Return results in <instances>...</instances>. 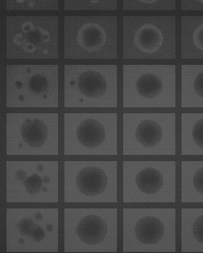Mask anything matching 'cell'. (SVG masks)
Masks as SVG:
<instances>
[{"label":"cell","mask_w":203,"mask_h":253,"mask_svg":"<svg viewBox=\"0 0 203 253\" xmlns=\"http://www.w3.org/2000/svg\"><path fill=\"white\" fill-rule=\"evenodd\" d=\"M108 184V178L104 172L96 167L84 168L79 173L76 178V185L83 194L94 196L103 192Z\"/></svg>","instance_id":"7a4b0ae2"},{"label":"cell","mask_w":203,"mask_h":253,"mask_svg":"<svg viewBox=\"0 0 203 253\" xmlns=\"http://www.w3.org/2000/svg\"><path fill=\"white\" fill-rule=\"evenodd\" d=\"M163 40L160 30L155 25L149 23L140 27L134 37L136 46L141 51L149 54L157 51L162 46Z\"/></svg>","instance_id":"277c9868"},{"label":"cell","mask_w":203,"mask_h":253,"mask_svg":"<svg viewBox=\"0 0 203 253\" xmlns=\"http://www.w3.org/2000/svg\"><path fill=\"white\" fill-rule=\"evenodd\" d=\"M141 1L143 2H144L147 3H150L152 2H153L154 1H156V0H141Z\"/></svg>","instance_id":"4dcf8cb0"},{"label":"cell","mask_w":203,"mask_h":253,"mask_svg":"<svg viewBox=\"0 0 203 253\" xmlns=\"http://www.w3.org/2000/svg\"><path fill=\"white\" fill-rule=\"evenodd\" d=\"M16 86L18 88H20L22 86V84L20 81L17 82L15 84Z\"/></svg>","instance_id":"f1b7e54d"},{"label":"cell","mask_w":203,"mask_h":253,"mask_svg":"<svg viewBox=\"0 0 203 253\" xmlns=\"http://www.w3.org/2000/svg\"><path fill=\"white\" fill-rule=\"evenodd\" d=\"M78 85L81 92L90 98L102 96L106 93L107 87L104 77L100 73L93 70L82 73L78 79Z\"/></svg>","instance_id":"52a82bcc"},{"label":"cell","mask_w":203,"mask_h":253,"mask_svg":"<svg viewBox=\"0 0 203 253\" xmlns=\"http://www.w3.org/2000/svg\"><path fill=\"white\" fill-rule=\"evenodd\" d=\"M203 168L199 169L195 173L193 179V185L195 189L199 193L203 194Z\"/></svg>","instance_id":"ac0fdd59"},{"label":"cell","mask_w":203,"mask_h":253,"mask_svg":"<svg viewBox=\"0 0 203 253\" xmlns=\"http://www.w3.org/2000/svg\"><path fill=\"white\" fill-rule=\"evenodd\" d=\"M52 226L51 224H48L47 225L46 229L47 231L48 232L51 231L52 229Z\"/></svg>","instance_id":"f546056e"},{"label":"cell","mask_w":203,"mask_h":253,"mask_svg":"<svg viewBox=\"0 0 203 253\" xmlns=\"http://www.w3.org/2000/svg\"><path fill=\"white\" fill-rule=\"evenodd\" d=\"M203 72L199 73L195 78L194 81V88L195 93L202 98L203 96Z\"/></svg>","instance_id":"d6986e66"},{"label":"cell","mask_w":203,"mask_h":253,"mask_svg":"<svg viewBox=\"0 0 203 253\" xmlns=\"http://www.w3.org/2000/svg\"><path fill=\"white\" fill-rule=\"evenodd\" d=\"M203 121L201 119L195 124L192 130V136L195 143L199 147L203 148Z\"/></svg>","instance_id":"5bb4252c"},{"label":"cell","mask_w":203,"mask_h":253,"mask_svg":"<svg viewBox=\"0 0 203 253\" xmlns=\"http://www.w3.org/2000/svg\"><path fill=\"white\" fill-rule=\"evenodd\" d=\"M26 172L23 170H20L17 171L15 174V177L18 181H21L24 180L26 178Z\"/></svg>","instance_id":"d4e9b609"},{"label":"cell","mask_w":203,"mask_h":253,"mask_svg":"<svg viewBox=\"0 0 203 253\" xmlns=\"http://www.w3.org/2000/svg\"><path fill=\"white\" fill-rule=\"evenodd\" d=\"M36 224L32 219L25 218L18 223L17 227L21 234L26 236H30Z\"/></svg>","instance_id":"9a60e30c"},{"label":"cell","mask_w":203,"mask_h":253,"mask_svg":"<svg viewBox=\"0 0 203 253\" xmlns=\"http://www.w3.org/2000/svg\"><path fill=\"white\" fill-rule=\"evenodd\" d=\"M163 133L162 128L157 122L146 120L142 122L136 130V139L142 145L151 148L158 144L161 140Z\"/></svg>","instance_id":"9c48e42d"},{"label":"cell","mask_w":203,"mask_h":253,"mask_svg":"<svg viewBox=\"0 0 203 253\" xmlns=\"http://www.w3.org/2000/svg\"><path fill=\"white\" fill-rule=\"evenodd\" d=\"M136 88L138 93L142 97L152 98L160 94L162 88V83L157 75L147 73L142 75L137 80Z\"/></svg>","instance_id":"8fae6325"},{"label":"cell","mask_w":203,"mask_h":253,"mask_svg":"<svg viewBox=\"0 0 203 253\" xmlns=\"http://www.w3.org/2000/svg\"><path fill=\"white\" fill-rule=\"evenodd\" d=\"M34 28V25L31 21H27L24 23L21 26V29L23 32L26 33L32 31Z\"/></svg>","instance_id":"603a6c76"},{"label":"cell","mask_w":203,"mask_h":253,"mask_svg":"<svg viewBox=\"0 0 203 253\" xmlns=\"http://www.w3.org/2000/svg\"><path fill=\"white\" fill-rule=\"evenodd\" d=\"M193 236L197 240L203 244V215L198 217L194 222L193 226Z\"/></svg>","instance_id":"2e32d148"},{"label":"cell","mask_w":203,"mask_h":253,"mask_svg":"<svg viewBox=\"0 0 203 253\" xmlns=\"http://www.w3.org/2000/svg\"><path fill=\"white\" fill-rule=\"evenodd\" d=\"M34 4V3L33 1H30L28 3V6L30 7H33Z\"/></svg>","instance_id":"1f68e13d"},{"label":"cell","mask_w":203,"mask_h":253,"mask_svg":"<svg viewBox=\"0 0 203 253\" xmlns=\"http://www.w3.org/2000/svg\"><path fill=\"white\" fill-rule=\"evenodd\" d=\"M203 24L198 27L195 30L193 34L192 40L193 43L197 48L203 50Z\"/></svg>","instance_id":"e0dca14e"},{"label":"cell","mask_w":203,"mask_h":253,"mask_svg":"<svg viewBox=\"0 0 203 253\" xmlns=\"http://www.w3.org/2000/svg\"><path fill=\"white\" fill-rule=\"evenodd\" d=\"M47 188L45 187H43L42 188V190L44 192L47 191Z\"/></svg>","instance_id":"836d02e7"},{"label":"cell","mask_w":203,"mask_h":253,"mask_svg":"<svg viewBox=\"0 0 203 253\" xmlns=\"http://www.w3.org/2000/svg\"><path fill=\"white\" fill-rule=\"evenodd\" d=\"M35 217L37 220L40 221L42 219L43 216L41 213L40 212H38L35 214Z\"/></svg>","instance_id":"484cf974"},{"label":"cell","mask_w":203,"mask_h":253,"mask_svg":"<svg viewBox=\"0 0 203 253\" xmlns=\"http://www.w3.org/2000/svg\"><path fill=\"white\" fill-rule=\"evenodd\" d=\"M76 137L78 141L84 146L94 148L104 142L105 131L100 123L94 119H87L79 125L76 131Z\"/></svg>","instance_id":"8992f818"},{"label":"cell","mask_w":203,"mask_h":253,"mask_svg":"<svg viewBox=\"0 0 203 253\" xmlns=\"http://www.w3.org/2000/svg\"><path fill=\"white\" fill-rule=\"evenodd\" d=\"M20 130L24 141L31 147L41 146L47 138L48 130L46 125L38 119H27L22 125Z\"/></svg>","instance_id":"ba28073f"},{"label":"cell","mask_w":203,"mask_h":253,"mask_svg":"<svg viewBox=\"0 0 203 253\" xmlns=\"http://www.w3.org/2000/svg\"><path fill=\"white\" fill-rule=\"evenodd\" d=\"M135 182L141 191L148 194H154L158 192L163 184L161 173L152 168H146L141 170L136 176Z\"/></svg>","instance_id":"30bf717a"},{"label":"cell","mask_w":203,"mask_h":253,"mask_svg":"<svg viewBox=\"0 0 203 253\" xmlns=\"http://www.w3.org/2000/svg\"><path fill=\"white\" fill-rule=\"evenodd\" d=\"M106 38V33L101 26L97 23H88L79 29L77 41L82 48L88 51H94L104 46Z\"/></svg>","instance_id":"5b68a950"},{"label":"cell","mask_w":203,"mask_h":253,"mask_svg":"<svg viewBox=\"0 0 203 253\" xmlns=\"http://www.w3.org/2000/svg\"><path fill=\"white\" fill-rule=\"evenodd\" d=\"M24 1V0H17L16 1H17V2H23Z\"/></svg>","instance_id":"d590c367"},{"label":"cell","mask_w":203,"mask_h":253,"mask_svg":"<svg viewBox=\"0 0 203 253\" xmlns=\"http://www.w3.org/2000/svg\"><path fill=\"white\" fill-rule=\"evenodd\" d=\"M42 181L45 184H48L50 182V179L47 176H44L42 178Z\"/></svg>","instance_id":"4316f807"},{"label":"cell","mask_w":203,"mask_h":253,"mask_svg":"<svg viewBox=\"0 0 203 253\" xmlns=\"http://www.w3.org/2000/svg\"><path fill=\"white\" fill-rule=\"evenodd\" d=\"M45 235L44 231L42 227L36 224L30 236L35 241L39 242L44 238Z\"/></svg>","instance_id":"ffe728a7"},{"label":"cell","mask_w":203,"mask_h":253,"mask_svg":"<svg viewBox=\"0 0 203 253\" xmlns=\"http://www.w3.org/2000/svg\"><path fill=\"white\" fill-rule=\"evenodd\" d=\"M23 49L25 51L28 53H31L36 49L35 45L33 44L28 42L25 43L23 46Z\"/></svg>","instance_id":"cb8c5ba5"},{"label":"cell","mask_w":203,"mask_h":253,"mask_svg":"<svg viewBox=\"0 0 203 253\" xmlns=\"http://www.w3.org/2000/svg\"><path fill=\"white\" fill-rule=\"evenodd\" d=\"M107 230V225L103 219L98 215L90 214L81 219L76 231L82 242L93 245L100 243L104 240Z\"/></svg>","instance_id":"6da1fadb"},{"label":"cell","mask_w":203,"mask_h":253,"mask_svg":"<svg viewBox=\"0 0 203 253\" xmlns=\"http://www.w3.org/2000/svg\"><path fill=\"white\" fill-rule=\"evenodd\" d=\"M28 86L33 92L40 93L46 91L48 88V81L43 76L39 75L32 77L29 80Z\"/></svg>","instance_id":"7c38bea8"},{"label":"cell","mask_w":203,"mask_h":253,"mask_svg":"<svg viewBox=\"0 0 203 253\" xmlns=\"http://www.w3.org/2000/svg\"><path fill=\"white\" fill-rule=\"evenodd\" d=\"M39 30L41 42L43 43H46L48 42L50 39L48 32L41 28H39Z\"/></svg>","instance_id":"7402d4cb"},{"label":"cell","mask_w":203,"mask_h":253,"mask_svg":"<svg viewBox=\"0 0 203 253\" xmlns=\"http://www.w3.org/2000/svg\"><path fill=\"white\" fill-rule=\"evenodd\" d=\"M23 185L27 191L30 194H33L40 192L42 185L41 177L36 173L28 177L23 182Z\"/></svg>","instance_id":"4fadbf2b"},{"label":"cell","mask_w":203,"mask_h":253,"mask_svg":"<svg viewBox=\"0 0 203 253\" xmlns=\"http://www.w3.org/2000/svg\"><path fill=\"white\" fill-rule=\"evenodd\" d=\"M48 52V50L46 49L44 50L43 51V53H47Z\"/></svg>","instance_id":"e575fe53"},{"label":"cell","mask_w":203,"mask_h":253,"mask_svg":"<svg viewBox=\"0 0 203 253\" xmlns=\"http://www.w3.org/2000/svg\"><path fill=\"white\" fill-rule=\"evenodd\" d=\"M136 237L141 243L153 244L158 243L163 235L164 228L158 218L147 216L139 219L135 228Z\"/></svg>","instance_id":"3957f363"},{"label":"cell","mask_w":203,"mask_h":253,"mask_svg":"<svg viewBox=\"0 0 203 253\" xmlns=\"http://www.w3.org/2000/svg\"><path fill=\"white\" fill-rule=\"evenodd\" d=\"M37 170L39 172L42 171L43 169V166L42 164H38L37 167Z\"/></svg>","instance_id":"83f0119b"},{"label":"cell","mask_w":203,"mask_h":253,"mask_svg":"<svg viewBox=\"0 0 203 253\" xmlns=\"http://www.w3.org/2000/svg\"><path fill=\"white\" fill-rule=\"evenodd\" d=\"M18 242L20 244H22L24 243V241L23 239L21 238L19 239Z\"/></svg>","instance_id":"d6a6232c"},{"label":"cell","mask_w":203,"mask_h":253,"mask_svg":"<svg viewBox=\"0 0 203 253\" xmlns=\"http://www.w3.org/2000/svg\"><path fill=\"white\" fill-rule=\"evenodd\" d=\"M13 41L15 44L20 45L25 43L26 39L23 34L21 33H19L14 36Z\"/></svg>","instance_id":"44dd1931"}]
</instances>
